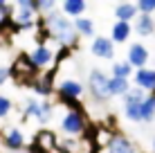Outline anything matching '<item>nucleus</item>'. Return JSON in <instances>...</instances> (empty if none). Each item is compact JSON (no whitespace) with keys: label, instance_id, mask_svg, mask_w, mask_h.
Instances as JSON below:
<instances>
[{"label":"nucleus","instance_id":"nucleus-1","mask_svg":"<svg viewBox=\"0 0 155 153\" xmlns=\"http://www.w3.org/2000/svg\"><path fill=\"white\" fill-rule=\"evenodd\" d=\"M38 32H41V41H52V43H56V47L72 50L79 43V32L74 27V20L68 18L58 9L43 14V18H38Z\"/></svg>","mask_w":155,"mask_h":153},{"label":"nucleus","instance_id":"nucleus-2","mask_svg":"<svg viewBox=\"0 0 155 153\" xmlns=\"http://www.w3.org/2000/svg\"><path fill=\"white\" fill-rule=\"evenodd\" d=\"M85 92H88L85 90V83L77 77H61V79H56V83H54L56 99L61 104H65L68 108L81 106V99H83Z\"/></svg>","mask_w":155,"mask_h":153},{"label":"nucleus","instance_id":"nucleus-3","mask_svg":"<svg viewBox=\"0 0 155 153\" xmlns=\"http://www.w3.org/2000/svg\"><path fill=\"white\" fill-rule=\"evenodd\" d=\"M58 128L68 138H83L90 131V119L81 106H74V108H68L63 113L61 122H58Z\"/></svg>","mask_w":155,"mask_h":153},{"label":"nucleus","instance_id":"nucleus-4","mask_svg":"<svg viewBox=\"0 0 155 153\" xmlns=\"http://www.w3.org/2000/svg\"><path fill=\"white\" fill-rule=\"evenodd\" d=\"M110 77L106 75L104 70L94 68V70L88 72V79H85V90L92 97V101L97 104H106L110 99Z\"/></svg>","mask_w":155,"mask_h":153},{"label":"nucleus","instance_id":"nucleus-5","mask_svg":"<svg viewBox=\"0 0 155 153\" xmlns=\"http://www.w3.org/2000/svg\"><path fill=\"white\" fill-rule=\"evenodd\" d=\"M58 50H61V47H58ZM58 50H54L47 41H38L27 54H29L31 63H34L41 72H50V68H54L58 63V59H61V56H58Z\"/></svg>","mask_w":155,"mask_h":153},{"label":"nucleus","instance_id":"nucleus-6","mask_svg":"<svg viewBox=\"0 0 155 153\" xmlns=\"http://www.w3.org/2000/svg\"><path fill=\"white\" fill-rule=\"evenodd\" d=\"M148 92H144L142 88H133L130 86V90H128L124 97V104H121V108H124V117L128 119V122H133V124H140L142 122V101H144V97H146Z\"/></svg>","mask_w":155,"mask_h":153},{"label":"nucleus","instance_id":"nucleus-7","mask_svg":"<svg viewBox=\"0 0 155 153\" xmlns=\"http://www.w3.org/2000/svg\"><path fill=\"white\" fill-rule=\"evenodd\" d=\"M38 75H41V70L31 63L27 52L18 54V56H16V61L12 63V79H16L18 83H27V86H29Z\"/></svg>","mask_w":155,"mask_h":153},{"label":"nucleus","instance_id":"nucleus-8","mask_svg":"<svg viewBox=\"0 0 155 153\" xmlns=\"http://www.w3.org/2000/svg\"><path fill=\"white\" fill-rule=\"evenodd\" d=\"M9 23L16 29H34L38 27V12L31 7H9Z\"/></svg>","mask_w":155,"mask_h":153},{"label":"nucleus","instance_id":"nucleus-9","mask_svg":"<svg viewBox=\"0 0 155 153\" xmlns=\"http://www.w3.org/2000/svg\"><path fill=\"white\" fill-rule=\"evenodd\" d=\"M58 149L63 153H97V146H94V142L88 135H83V138H68V135H63V138H58Z\"/></svg>","mask_w":155,"mask_h":153},{"label":"nucleus","instance_id":"nucleus-10","mask_svg":"<svg viewBox=\"0 0 155 153\" xmlns=\"http://www.w3.org/2000/svg\"><path fill=\"white\" fill-rule=\"evenodd\" d=\"M54 83H56V77H54L52 70L50 72H41V75L29 83V90L38 99H50L52 95H54Z\"/></svg>","mask_w":155,"mask_h":153},{"label":"nucleus","instance_id":"nucleus-11","mask_svg":"<svg viewBox=\"0 0 155 153\" xmlns=\"http://www.w3.org/2000/svg\"><path fill=\"white\" fill-rule=\"evenodd\" d=\"M97 153H140V149H137V144L128 138V135L115 133L113 140H110L104 149H99Z\"/></svg>","mask_w":155,"mask_h":153},{"label":"nucleus","instance_id":"nucleus-12","mask_svg":"<svg viewBox=\"0 0 155 153\" xmlns=\"http://www.w3.org/2000/svg\"><path fill=\"white\" fill-rule=\"evenodd\" d=\"M0 142H2V146L9 153L23 151L25 146H27V142H25V133L18 128V126H9V128L2 133V140H0Z\"/></svg>","mask_w":155,"mask_h":153},{"label":"nucleus","instance_id":"nucleus-13","mask_svg":"<svg viewBox=\"0 0 155 153\" xmlns=\"http://www.w3.org/2000/svg\"><path fill=\"white\" fill-rule=\"evenodd\" d=\"M90 52H92L97 59H115V43L110 36H97V38H92V43H90Z\"/></svg>","mask_w":155,"mask_h":153},{"label":"nucleus","instance_id":"nucleus-14","mask_svg":"<svg viewBox=\"0 0 155 153\" xmlns=\"http://www.w3.org/2000/svg\"><path fill=\"white\" fill-rule=\"evenodd\" d=\"M148 56H151V52H148V47L144 43H133L130 47H128V52H126V61L130 63L135 70L148 65Z\"/></svg>","mask_w":155,"mask_h":153},{"label":"nucleus","instance_id":"nucleus-15","mask_svg":"<svg viewBox=\"0 0 155 153\" xmlns=\"http://www.w3.org/2000/svg\"><path fill=\"white\" fill-rule=\"evenodd\" d=\"M133 83L144 92H155V68H137L133 72Z\"/></svg>","mask_w":155,"mask_h":153},{"label":"nucleus","instance_id":"nucleus-16","mask_svg":"<svg viewBox=\"0 0 155 153\" xmlns=\"http://www.w3.org/2000/svg\"><path fill=\"white\" fill-rule=\"evenodd\" d=\"M133 29H135L137 36H153L155 34V18L151 14H140L135 20H133Z\"/></svg>","mask_w":155,"mask_h":153},{"label":"nucleus","instance_id":"nucleus-17","mask_svg":"<svg viewBox=\"0 0 155 153\" xmlns=\"http://www.w3.org/2000/svg\"><path fill=\"white\" fill-rule=\"evenodd\" d=\"M140 16V9H137L135 2H128V0H124V2H119L115 7V20H124V23H133V20Z\"/></svg>","mask_w":155,"mask_h":153},{"label":"nucleus","instance_id":"nucleus-18","mask_svg":"<svg viewBox=\"0 0 155 153\" xmlns=\"http://www.w3.org/2000/svg\"><path fill=\"white\" fill-rule=\"evenodd\" d=\"M133 34V25L130 23H124V20H115L113 23V29H110V38H113L115 45L119 43H126Z\"/></svg>","mask_w":155,"mask_h":153},{"label":"nucleus","instance_id":"nucleus-19","mask_svg":"<svg viewBox=\"0 0 155 153\" xmlns=\"http://www.w3.org/2000/svg\"><path fill=\"white\" fill-rule=\"evenodd\" d=\"M85 9H88V0H63L61 2V12L72 20L79 18V16H83Z\"/></svg>","mask_w":155,"mask_h":153},{"label":"nucleus","instance_id":"nucleus-20","mask_svg":"<svg viewBox=\"0 0 155 153\" xmlns=\"http://www.w3.org/2000/svg\"><path fill=\"white\" fill-rule=\"evenodd\" d=\"M117 133L115 128H110V126H106V124H97V131H94V138H92V142H94V146H97V151L99 149H104L106 144H108L110 140H113V135Z\"/></svg>","mask_w":155,"mask_h":153},{"label":"nucleus","instance_id":"nucleus-21","mask_svg":"<svg viewBox=\"0 0 155 153\" xmlns=\"http://www.w3.org/2000/svg\"><path fill=\"white\" fill-rule=\"evenodd\" d=\"M155 119V92H148L142 101V124H153Z\"/></svg>","mask_w":155,"mask_h":153},{"label":"nucleus","instance_id":"nucleus-22","mask_svg":"<svg viewBox=\"0 0 155 153\" xmlns=\"http://www.w3.org/2000/svg\"><path fill=\"white\" fill-rule=\"evenodd\" d=\"M52 115H54V104L50 101V99H41L38 101V110H36V122H38L41 126L43 124H47L52 119Z\"/></svg>","mask_w":155,"mask_h":153},{"label":"nucleus","instance_id":"nucleus-23","mask_svg":"<svg viewBox=\"0 0 155 153\" xmlns=\"http://www.w3.org/2000/svg\"><path fill=\"white\" fill-rule=\"evenodd\" d=\"M110 97H124L130 90V79H119V77H110Z\"/></svg>","mask_w":155,"mask_h":153},{"label":"nucleus","instance_id":"nucleus-24","mask_svg":"<svg viewBox=\"0 0 155 153\" xmlns=\"http://www.w3.org/2000/svg\"><path fill=\"white\" fill-rule=\"evenodd\" d=\"M74 27H77L79 36H85V38L94 36V20L88 18V16H79V18H74Z\"/></svg>","mask_w":155,"mask_h":153},{"label":"nucleus","instance_id":"nucleus-25","mask_svg":"<svg viewBox=\"0 0 155 153\" xmlns=\"http://www.w3.org/2000/svg\"><path fill=\"white\" fill-rule=\"evenodd\" d=\"M110 70H113V75H110V77H119V79H130V77H133V72H135V68H133V65H130V63H128V61H115Z\"/></svg>","mask_w":155,"mask_h":153},{"label":"nucleus","instance_id":"nucleus-26","mask_svg":"<svg viewBox=\"0 0 155 153\" xmlns=\"http://www.w3.org/2000/svg\"><path fill=\"white\" fill-rule=\"evenodd\" d=\"M9 79H12V61H9L7 50H2V54H0V86H5Z\"/></svg>","mask_w":155,"mask_h":153},{"label":"nucleus","instance_id":"nucleus-27","mask_svg":"<svg viewBox=\"0 0 155 153\" xmlns=\"http://www.w3.org/2000/svg\"><path fill=\"white\" fill-rule=\"evenodd\" d=\"M38 101L41 99L38 97H25V101H23V119H34L36 117V110H38Z\"/></svg>","mask_w":155,"mask_h":153},{"label":"nucleus","instance_id":"nucleus-28","mask_svg":"<svg viewBox=\"0 0 155 153\" xmlns=\"http://www.w3.org/2000/svg\"><path fill=\"white\" fill-rule=\"evenodd\" d=\"M12 113H14V101L7 97V95H0V122L7 119Z\"/></svg>","mask_w":155,"mask_h":153},{"label":"nucleus","instance_id":"nucleus-29","mask_svg":"<svg viewBox=\"0 0 155 153\" xmlns=\"http://www.w3.org/2000/svg\"><path fill=\"white\" fill-rule=\"evenodd\" d=\"M137 9H140V14H155V0H135Z\"/></svg>","mask_w":155,"mask_h":153},{"label":"nucleus","instance_id":"nucleus-30","mask_svg":"<svg viewBox=\"0 0 155 153\" xmlns=\"http://www.w3.org/2000/svg\"><path fill=\"white\" fill-rule=\"evenodd\" d=\"M36 2H38V12L41 14H50V12H54V9H56L54 0H36Z\"/></svg>","mask_w":155,"mask_h":153},{"label":"nucleus","instance_id":"nucleus-31","mask_svg":"<svg viewBox=\"0 0 155 153\" xmlns=\"http://www.w3.org/2000/svg\"><path fill=\"white\" fill-rule=\"evenodd\" d=\"M7 23H9V7H2L0 9V27H5Z\"/></svg>","mask_w":155,"mask_h":153},{"label":"nucleus","instance_id":"nucleus-32","mask_svg":"<svg viewBox=\"0 0 155 153\" xmlns=\"http://www.w3.org/2000/svg\"><path fill=\"white\" fill-rule=\"evenodd\" d=\"M16 153H43V151H41L36 144H31V146H25L23 151H16Z\"/></svg>","mask_w":155,"mask_h":153},{"label":"nucleus","instance_id":"nucleus-33","mask_svg":"<svg viewBox=\"0 0 155 153\" xmlns=\"http://www.w3.org/2000/svg\"><path fill=\"white\" fill-rule=\"evenodd\" d=\"M2 7H9V0H0V9Z\"/></svg>","mask_w":155,"mask_h":153},{"label":"nucleus","instance_id":"nucleus-34","mask_svg":"<svg viewBox=\"0 0 155 153\" xmlns=\"http://www.w3.org/2000/svg\"><path fill=\"white\" fill-rule=\"evenodd\" d=\"M151 153H155V138H153V142H151Z\"/></svg>","mask_w":155,"mask_h":153},{"label":"nucleus","instance_id":"nucleus-35","mask_svg":"<svg viewBox=\"0 0 155 153\" xmlns=\"http://www.w3.org/2000/svg\"><path fill=\"white\" fill-rule=\"evenodd\" d=\"M54 2H56V5H58V2H63V0H54Z\"/></svg>","mask_w":155,"mask_h":153}]
</instances>
